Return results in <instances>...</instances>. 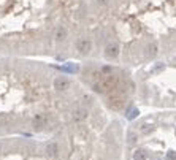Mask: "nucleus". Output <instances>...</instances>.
<instances>
[{
  "label": "nucleus",
  "mask_w": 176,
  "mask_h": 160,
  "mask_svg": "<svg viewBox=\"0 0 176 160\" xmlns=\"http://www.w3.org/2000/svg\"><path fill=\"white\" fill-rule=\"evenodd\" d=\"M124 130L101 108L54 133L0 138V160H124Z\"/></svg>",
  "instance_id": "4"
},
{
  "label": "nucleus",
  "mask_w": 176,
  "mask_h": 160,
  "mask_svg": "<svg viewBox=\"0 0 176 160\" xmlns=\"http://www.w3.org/2000/svg\"><path fill=\"white\" fill-rule=\"evenodd\" d=\"M78 78L100 100L111 114H124L132 109L138 86L130 68L100 60L78 63Z\"/></svg>",
  "instance_id": "6"
},
{
  "label": "nucleus",
  "mask_w": 176,
  "mask_h": 160,
  "mask_svg": "<svg viewBox=\"0 0 176 160\" xmlns=\"http://www.w3.org/2000/svg\"><path fill=\"white\" fill-rule=\"evenodd\" d=\"M124 160H176V109L132 122L124 130Z\"/></svg>",
  "instance_id": "5"
},
{
  "label": "nucleus",
  "mask_w": 176,
  "mask_h": 160,
  "mask_svg": "<svg viewBox=\"0 0 176 160\" xmlns=\"http://www.w3.org/2000/svg\"><path fill=\"white\" fill-rule=\"evenodd\" d=\"M90 60L138 68L176 52V0H92Z\"/></svg>",
  "instance_id": "2"
},
{
  "label": "nucleus",
  "mask_w": 176,
  "mask_h": 160,
  "mask_svg": "<svg viewBox=\"0 0 176 160\" xmlns=\"http://www.w3.org/2000/svg\"><path fill=\"white\" fill-rule=\"evenodd\" d=\"M92 0H0V55L90 60Z\"/></svg>",
  "instance_id": "3"
},
{
  "label": "nucleus",
  "mask_w": 176,
  "mask_h": 160,
  "mask_svg": "<svg viewBox=\"0 0 176 160\" xmlns=\"http://www.w3.org/2000/svg\"><path fill=\"white\" fill-rule=\"evenodd\" d=\"M101 108L78 76L32 57L0 55V138L54 133Z\"/></svg>",
  "instance_id": "1"
}]
</instances>
